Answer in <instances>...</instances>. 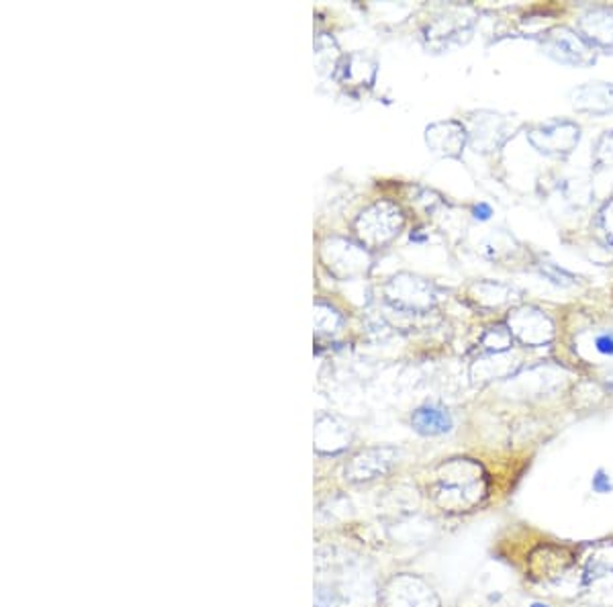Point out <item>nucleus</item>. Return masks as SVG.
Returning a JSON list of instances; mask_svg holds the SVG:
<instances>
[{"instance_id":"nucleus-1","label":"nucleus","mask_w":613,"mask_h":607,"mask_svg":"<svg viewBox=\"0 0 613 607\" xmlns=\"http://www.w3.org/2000/svg\"><path fill=\"white\" fill-rule=\"evenodd\" d=\"M405 225L401 207L391 201H376L354 221V233L364 248H383L391 244Z\"/></svg>"},{"instance_id":"nucleus-2","label":"nucleus","mask_w":613,"mask_h":607,"mask_svg":"<svg viewBox=\"0 0 613 607\" xmlns=\"http://www.w3.org/2000/svg\"><path fill=\"white\" fill-rule=\"evenodd\" d=\"M541 49L554 62L573 66V68H589L597 62V49L580 35L578 31L562 25L548 29L540 39Z\"/></svg>"},{"instance_id":"nucleus-3","label":"nucleus","mask_w":613,"mask_h":607,"mask_svg":"<svg viewBox=\"0 0 613 607\" xmlns=\"http://www.w3.org/2000/svg\"><path fill=\"white\" fill-rule=\"evenodd\" d=\"M530 145L548 158H564L575 151L580 142V127L569 119H552L538 123L528 131Z\"/></svg>"},{"instance_id":"nucleus-4","label":"nucleus","mask_w":613,"mask_h":607,"mask_svg":"<svg viewBox=\"0 0 613 607\" xmlns=\"http://www.w3.org/2000/svg\"><path fill=\"white\" fill-rule=\"evenodd\" d=\"M505 325L509 327L515 342H519L521 346H530V348L548 346L556 335V327H554V322L550 319V315H546L541 309L532 307V305L511 309L507 315Z\"/></svg>"},{"instance_id":"nucleus-5","label":"nucleus","mask_w":613,"mask_h":607,"mask_svg":"<svg viewBox=\"0 0 613 607\" xmlns=\"http://www.w3.org/2000/svg\"><path fill=\"white\" fill-rule=\"evenodd\" d=\"M321 258H324L327 270L346 281L362 276L370 268V256L364 250L362 244H354L344 238H329L321 246Z\"/></svg>"},{"instance_id":"nucleus-6","label":"nucleus","mask_w":613,"mask_h":607,"mask_svg":"<svg viewBox=\"0 0 613 607\" xmlns=\"http://www.w3.org/2000/svg\"><path fill=\"white\" fill-rule=\"evenodd\" d=\"M387 301L403 311L423 313L435 305V290L432 283L415 274H397L385 286Z\"/></svg>"},{"instance_id":"nucleus-7","label":"nucleus","mask_w":613,"mask_h":607,"mask_svg":"<svg viewBox=\"0 0 613 607\" xmlns=\"http://www.w3.org/2000/svg\"><path fill=\"white\" fill-rule=\"evenodd\" d=\"M467 131H469L470 145L480 153H489V151H497L507 142L509 121L499 113L480 110L470 117Z\"/></svg>"},{"instance_id":"nucleus-8","label":"nucleus","mask_w":613,"mask_h":607,"mask_svg":"<svg viewBox=\"0 0 613 607\" xmlns=\"http://www.w3.org/2000/svg\"><path fill=\"white\" fill-rule=\"evenodd\" d=\"M467 142L469 131L460 121H437L426 129L428 147L444 158H460Z\"/></svg>"},{"instance_id":"nucleus-9","label":"nucleus","mask_w":613,"mask_h":607,"mask_svg":"<svg viewBox=\"0 0 613 607\" xmlns=\"http://www.w3.org/2000/svg\"><path fill=\"white\" fill-rule=\"evenodd\" d=\"M571 105L578 113L593 115V117H605L613 113V84L612 82H587L577 86L569 94Z\"/></svg>"},{"instance_id":"nucleus-10","label":"nucleus","mask_w":613,"mask_h":607,"mask_svg":"<svg viewBox=\"0 0 613 607\" xmlns=\"http://www.w3.org/2000/svg\"><path fill=\"white\" fill-rule=\"evenodd\" d=\"M578 33L595 49L613 51V8L610 6L589 8L578 21Z\"/></svg>"},{"instance_id":"nucleus-11","label":"nucleus","mask_w":613,"mask_h":607,"mask_svg":"<svg viewBox=\"0 0 613 607\" xmlns=\"http://www.w3.org/2000/svg\"><path fill=\"white\" fill-rule=\"evenodd\" d=\"M337 80L352 88H370L376 78V62L366 53H350L337 64Z\"/></svg>"},{"instance_id":"nucleus-12","label":"nucleus","mask_w":613,"mask_h":607,"mask_svg":"<svg viewBox=\"0 0 613 607\" xmlns=\"http://www.w3.org/2000/svg\"><path fill=\"white\" fill-rule=\"evenodd\" d=\"M411 428L421 435H444L454 428V419L448 409L439 405H421L411 415Z\"/></svg>"},{"instance_id":"nucleus-13","label":"nucleus","mask_w":613,"mask_h":607,"mask_svg":"<svg viewBox=\"0 0 613 607\" xmlns=\"http://www.w3.org/2000/svg\"><path fill=\"white\" fill-rule=\"evenodd\" d=\"M472 297L485 309H499V307H505L515 301V288L503 285V283L485 281V283H476L472 286Z\"/></svg>"},{"instance_id":"nucleus-14","label":"nucleus","mask_w":613,"mask_h":607,"mask_svg":"<svg viewBox=\"0 0 613 607\" xmlns=\"http://www.w3.org/2000/svg\"><path fill=\"white\" fill-rule=\"evenodd\" d=\"M460 17H439L426 29V39L432 45H448L450 41H460V33H469L470 27L464 21H458Z\"/></svg>"},{"instance_id":"nucleus-15","label":"nucleus","mask_w":613,"mask_h":607,"mask_svg":"<svg viewBox=\"0 0 613 607\" xmlns=\"http://www.w3.org/2000/svg\"><path fill=\"white\" fill-rule=\"evenodd\" d=\"M513 335L509 331L507 325H493L489 327L482 338H480V344L485 346V350H489V354H503V352H509L511 346H513Z\"/></svg>"},{"instance_id":"nucleus-16","label":"nucleus","mask_w":613,"mask_h":607,"mask_svg":"<svg viewBox=\"0 0 613 607\" xmlns=\"http://www.w3.org/2000/svg\"><path fill=\"white\" fill-rule=\"evenodd\" d=\"M339 325H342V315L331 305H325V303L315 305V327H317V331L331 333Z\"/></svg>"},{"instance_id":"nucleus-17","label":"nucleus","mask_w":613,"mask_h":607,"mask_svg":"<svg viewBox=\"0 0 613 607\" xmlns=\"http://www.w3.org/2000/svg\"><path fill=\"white\" fill-rule=\"evenodd\" d=\"M593 162L597 168H613V129L597 140L593 149Z\"/></svg>"},{"instance_id":"nucleus-18","label":"nucleus","mask_w":613,"mask_h":607,"mask_svg":"<svg viewBox=\"0 0 613 607\" xmlns=\"http://www.w3.org/2000/svg\"><path fill=\"white\" fill-rule=\"evenodd\" d=\"M597 229L601 238L605 240V244H610L613 248V199H610L597 213Z\"/></svg>"},{"instance_id":"nucleus-19","label":"nucleus","mask_w":613,"mask_h":607,"mask_svg":"<svg viewBox=\"0 0 613 607\" xmlns=\"http://www.w3.org/2000/svg\"><path fill=\"white\" fill-rule=\"evenodd\" d=\"M591 489L597 495H610V493H613V481L605 468H597L595 470V474L591 479Z\"/></svg>"},{"instance_id":"nucleus-20","label":"nucleus","mask_w":613,"mask_h":607,"mask_svg":"<svg viewBox=\"0 0 613 607\" xmlns=\"http://www.w3.org/2000/svg\"><path fill=\"white\" fill-rule=\"evenodd\" d=\"M593 348L601 356H613V335L612 333H597L593 340Z\"/></svg>"},{"instance_id":"nucleus-21","label":"nucleus","mask_w":613,"mask_h":607,"mask_svg":"<svg viewBox=\"0 0 613 607\" xmlns=\"http://www.w3.org/2000/svg\"><path fill=\"white\" fill-rule=\"evenodd\" d=\"M491 215H493V211H491V207H489L487 203H478V205L474 207V217H476V219H480V221L489 219Z\"/></svg>"},{"instance_id":"nucleus-22","label":"nucleus","mask_w":613,"mask_h":607,"mask_svg":"<svg viewBox=\"0 0 613 607\" xmlns=\"http://www.w3.org/2000/svg\"><path fill=\"white\" fill-rule=\"evenodd\" d=\"M607 387H610V389L613 391V372L610 374V376H607Z\"/></svg>"},{"instance_id":"nucleus-23","label":"nucleus","mask_w":613,"mask_h":607,"mask_svg":"<svg viewBox=\"0 0 613 607\" xmlns=\"http://www.w3.org/2000/svg\"><path fill=\"white\" fill-rule=\"evenodd\" d=\"M530 607H550V606H548V604H538V601H536V604H532Z\"/></svg>"}]
</instances>
